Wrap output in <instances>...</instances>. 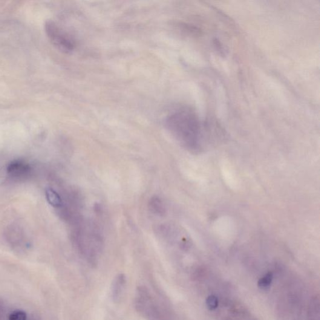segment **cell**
<instances>
[{
    "label": "cell",
    "instance_id": "obj_9",
    "mask_svg": "<svg viewBox=\"0 0 320 320\" xmlns=\"http://www.w3.org/2000/svg\"><path fill=\"white\" fill-rule=\"evenodd\" d=\"M206 306L210 310L216 309L218 307V300L215 296H210L208 297L206 301Z\"/></svg>",
    "mask_w": 320,
    "mask_h": 320
},
{
    "label": "cell",
    "instance_id": "obj_4",
    "mask_svg": "<svg viewBox=\"0 0 320 320\" xmlns=\"http://www.w3.org/2000/svg\"><path fill=\"white\" fill-rule=\"evenodd\" d=\"M126 285V277L123 274L117 276L112 286V296L115 301H118L122 296Z\"/></svg>",
    "mask_w": 320,
    "mask_h": 320
},
{
    "label": "cell",
    "instance_id": "obj_11",
    "mask_svg": "<svg viewBox=\"0 0 320 320\" xmlns=\"http://www.w3.org/2000/svg\"><path fill=\"white\" fill-rule=\"evenodd\" d=\"M32 320H37V319H32Z\"/></svg>",
    "mask_w": 320,
    "mask_h": 320
},
{
    "label": "cell",
    "instance_id": "obj_6",
    "mask_svg": "<svg viewBox=\"0 0 320 320\" xmlns=\"http://www.w3.org/2000/svg\"><path fill=\"white\" fill-rule=\"evenodd\" d=\"M45 195L49 204L54 208H60L62 205V200L59 193L54 190L48 188L45 190Z\"/></svg>",
    "mask_w": 320,
    "mask_h": 320
},
{
    "label": "cell",
    "instance_id": "obj_1",
    "mask_svg": "<svg viewBox=\"0 0 320 320\" xmlns=\"http://www.w3.org/2000/svg\"><path fill=\"white\" fill-rule=\"evenodd\" d=\"M165 118L167 129L183 145L190 148L200 145L202 125L194 109L178 105L170 109Z\"/></svg>",
    "mask_w": 320,
    "mask_h": 320
},
{
    "label": "cell",
    "instance_id": "obj_2",
    "mask_svg": "<svg viewBox=\"0 0 320 320\" xmlns=\"http://www.w3.org/2000/svg\"><path fill=\"white\" fill-rule=\"evenodd\" d=\"M45 31L51 42L63 53H70L76 49V40L54 22H47Z\"/></svg>",
    "mask_w": 320,
    "mask_h": 320
},
{
    "label": "cell",
    "instance_id": "obj_5",
    "mask_svg": "<svg viewBox=\"0 0 320 320\" xmlns=\"http://www.w3.org/2000/svg\"><path fill=\"white\" fill-rule=\"evenodd\" d=\"M149 208L154 214L160 216H163L165 214V208L159 197H152L149 202Z\"/></svg>",
    "mask_w": 320,
    "mask_h": 320
},
{
    "label": "cell",
    "instance_id": "obj_7",
    "mask_svg": "<svg viewBox=\"0 0 320 320\" xmlns=\"http://www.w3.org/2000/svg\"><path fill=\"white\" fill-rule=\"evenodd\" d=\"M273 280L272 273H269L264 276L263 278L259 279L258 285L261 290H266L270 287L271 284Z\"/></svg>",
    "mask_w": 320,
    "mask_h": 320
},
{
    "label": "cell",
    "instance_id": "obj_8",
    "mask_svg": "<svg viewBox=\"0 0 320 320\" xmlns=\"http://www.w3.org/2000/svg\"><path fill=\"white\" fill-rule=\"evenodd\" d=\"M27 313L23 310H14L8 316V320H27Z\"/></svg>",
    "mask_w": 320,
    "mask_h": 320
},
{
    "label": "cell",
    "instance_id": "obj_3",
    "mask_svg": "<svg viewBox=\"0 0 320 320\" xmlns=\"http://www.w3.org/2000/svg\"><path fill=\"white\" fill-rule=\"evenodd\" d=\"M30 167L22 161H14L8 166V174L10 177L20 178L26 177L30 172Z\"/></svg>",
    "mask_w": 320,
    "mask_h": 320
},
{
    "label": "cell",
    "instance_id": "obj_10",
    "mask_svg": "<svg viewBox=\"0 0 320 320\" xmlns=\"http://www.w3.org/2000/svg\"><path fill=\"white\" fill-rule=\"evenodd\" d=\"M5 315V307L4 302L0 299V320H4Z\"/></svg>",
    "mask_w": 320,
    "mask_h": 320
}]
</instances>
